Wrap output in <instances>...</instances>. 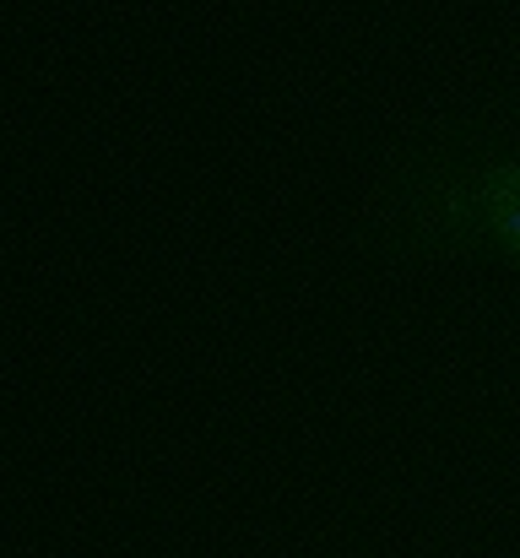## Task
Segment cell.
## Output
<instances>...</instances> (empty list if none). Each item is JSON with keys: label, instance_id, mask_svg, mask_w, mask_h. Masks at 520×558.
Returning <instances> with one entry per match:
<instances>
[{"label": "cell", "instance_id": "6da1fadb", "mask_svg": "<svg viewBox=\"0 0 520 558\" xmlns=\"http://www.w3.org/2000/svg\"><path fill=\"white\" fill-rule=\"evenodd\" d=\"M358 239L385 266L499 260L520 271V120L456 109L396 136L368 174Z\"/></svg>", "mask_w": 520, "mask_h": 558}, {"label": "cell", "instance_id": "7a4b0ae2", "mask_svg": "<svg viewBox=\"0 0 520 558\" xmlns=\"http://www.w3.org/2000/svg\"><path fill=\"white\" fill-rule=\"evenodd\" d=\"M510 114H516V120H520V104H516V109H510Z\"/></svg>", "mask_w": 520, "mask_h": 558}]
</instances>
